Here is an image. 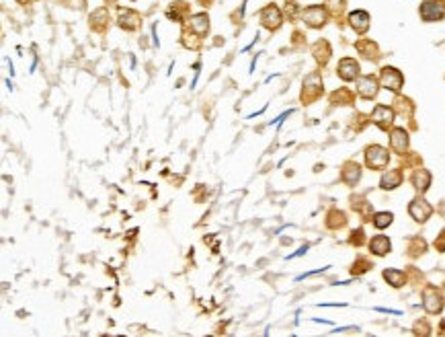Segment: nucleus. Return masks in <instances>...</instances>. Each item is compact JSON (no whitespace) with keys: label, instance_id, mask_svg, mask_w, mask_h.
Segmentation results:
<instances>
[{"label":"nucleus","instance_id":"obj_1","mask_svg":"<svg viewBox=\"0 0 445 337\" xmlns=\"http://www.w3.org/2000/svg\"><path fill=\"white\" fill-rule=\"evenodd\" d=\"M421 16L427 23L441 21L445 16V2L443 0H425L421 4Z\"/></svg>","mask_w":445,"mask_h":337},{"label":"nucleus","instance_id":"obj_2","mask_svg":"<svg viewBox=\"0 0 445 337\" xmlns=\"http://www.w3.org/2000/svg\"><path fill=\"white\" fill-rule=\"evenodd\" d=\"M388 161H390L388 150L378 146V144H373L365 150V163H367L369 168H384L388 165Z\"/></svg>","mask_w":445,"mask_h":337},{"label":"nucleus","instance_id":"obj_3","mask_svg":"<svg viewBox=\"0 0 445 337\" xmlns=\"http://www.w3.org/2000/svg\"><path fill=\"white\" fill-rule=\"evenodd\" d=\"M259 16H261V23H263L269 31L279 29V25H281V21H283L281 10H279L275 4H267V6L259 12Z\"/></svg>","mask_w":445,"mask_h":337},{"label":"nucleus","instance_id":"obj_4","mask_svg":"<svg viewBox=\"0 0 445 337\" xmlns=\"http://www.w3.org/2000/svg\"><path fill=\"white\" fill-rule=\"evenodd\" d=\"M371 122L382 130H388L392 126V122H394V111L388 105H378L371 113Z\"/></svg>","mask_w":445,"mask_h":337},{"label":"nucleus","instance_id":"obj_5","mask_svg":"<svg viewBox=\"0 0 445 337\" xmlns=\"http://www.w3.org/2000/svg\"><path fill=\"white\" fill-rule=\"evenodd\" d=\"M304 21L310 25V27H322L327 23V8L324 6H308L304 10Z\"/></svg>","mask_w":445,"mask_h":337},{"label":"nucleus","instance_id":"obj_6","mask_svg":"<svg viewBox=\"0 0 445 337\" xmlns=\"http://www.w3.org/2000/svg\"><path fill=\"white\" fill-rule=\"evenodd\" d=\"M408 212H410V216H413L417 222H425L427 218L433 214V208L427 204L425 199H413V201H410V206H408Z\"/></svg>","mask_w":445,"mask_h":337},{"label":"nucleus","instance_id":"obj_7","mask_svg":"<svg viewBox=\"0 0 445 337\" xmlns=\"http://www.w3.org/2000/svg\"><path fill=\"white\" fill-rule=\"evenodd\" d=\"M423 298H425L423 305H425V311H427V313H431V315L441 313V309H443V302H441V296L437 294V288L429 286V288L425 290Z\"/></svg>","mask_w":445,"mask_h":337},{"label":"nucleus","instance_id":"obj_8","mask_svg":"<svg viewBox=\"0 0 445 337\" xmlns=\"http://www.w3.org/2000/svg\"><path fill=\"white\" fill-rule=\"evenodd\" d=\"M402 82H404V78L396 68H390L388 66V68L382 70V87H386L390 91H400Z\"/></svg>","mask_w":445,"mask_h":337},{"label":"nucleus","instance_id":"obj_9","mask_svg":"<svg viewBox=\"0 0 445 337\" xmlns=\"http://www.w3.org/2000/svg\"><path fill=\"white\" fill-rule=\"evenodd\" d=\"M390 146L394 153L398 155H404L406 148H408V134L404 132V128H394L390 134Z\"/></svg>","mask_w":445,"mask_h":337},{"label":"nucleus","instance_id":"obj_10","mask_svg":"<svg viewBox=\"0 0 445 337\" xmlns=\"http://www.w3.org/2000/svg\"><path fill=\"white\" fill-rule=\"evenodd\" d=\"M357 91L363 99H373L375 95H378V80H375V76H371V74L361 76L357 82Z\"/></svg>","mask_w":445,"mask_h":337},{"label":"nucleus","instance_id":"obj_11","mask_svg":"<svg viewBox=\"0 0 445 337\" xmlns=\"http://www.w3.org/2000/svg\"><path fill=\"white\" fill-rule=\"evenodd\" d=\"M338 76L343 80H355L359 76V64L353 58H343L338 62Z\"/></svg>","mask_w":445,"mask_h":337},{"label":"nucleus","instance_id":"obj_12","mask_svg":"<svg viewBox=\"0 0 445 337\" xmlns=\"http://www.w3.org/2000/svg\"><path fill=\"white\" fill-rule=\"evenodd\" d=\"M189 27H191V31L195 33L197 37H203V35H208V31H210V16L205 14V12L193 14L191 19H189Z\"/></svg>","mask_w":445,"mask_h":337},{"label":"nucleus","instance_id":"obj_13","mask_svg":"<svg viewBox=\"0 0 445 337\" xmlns=\"http://www.w3.org/2000/svg\"><path fill=\"white\" fill-rule=\"evenodd\" d=\"M140 21H142L140 14L135 12V10H129L127 8V10H123L121 14H119V21L117 23H119V27L125 29V31H133V29L140 27Z\"/></svg>","mask_w":445,"mask_h":337},{"label":"nucleus","instance_id":"obj_14","mask_svg":"<svg viewBox=\"0 0 445 337\" xmlns=\"http://www.w3.org/2000/svg\"><path fill=\"white\" fill-rule=\"evenodd\" d=\"M349 23L357 33H365L369 29V14L365 10H355L349 14Z\"/></svg>","mask_w":445,"mask_h":337},{"label":"nucleus","instance_id":"obj_15","mask_svg":"<svg viewBox=\"0 0 445 337\" xmlns=\"http://www.w3.org/2000/svg\"><path fill=\"white\" fill-rule=\"evenodd\" d=\"M369 249L371 253H375V255H388L390 249H392V243L388 237H384V234H375V237L369 241Z\"/></svg>","mask_w":445,"mask_h":337},{"label":"nucleus","instance_id":"obj_16","mask_svg":"<svg viewBox=\"0 0 445 337\" xmlns=\"http://www.w3.org/2000/svg\"><path fill=\"white\" fill-rule=\"evenodd\" d=\"M380 183H382L384 189H394V187H398V185L402 183V171H400V168H392V171L384 173V177H382Z\"/></svg>","mask_w":445,"mask_h":337},{"label":"nucleus","instance_id":"obj_17","mask_svg":"<svg viewBox=\"0 0 445 337\" xmlns=\"http://www.w3.org/2000/svg\"><path fill=\"white\" fill-rule=\"evenodd\" d=\"M359 179H361V167L355 165V163H347L345 168H343V181L347 185H355Z\"/></svg>","mask_w":445,"mask_h":337},{"label":"nucleus","instance_id":"obj_18","mask_svg":"<svg viewBox=\"0 0 445 337\" xmlns=\"http://www.w3.org/2000/svg\"><path fill=\"white\" fill-rule=\"evenodd\" d=\"M413 183H415V187H417L419 191H427V189H429V183H431V175H429V171H425V168H419V171L413 175Z\"/></svg>","mask_w":445,"mask_h":337},{"label":"nucleus","instance_id":"obj_19","mask_svg":"<svg viewBox=\"0 0 445 337\" xmlns=\"http://www.w3.org/2000/svg\"><path fill=\"white\" fill-rule=\"evenodd\" d=\"M189 12V6H187V2H175L173 6H170L168 10H166V14H168V19H175V21H179V23H183V16Z\"/></svg>","mask_w":445,"mask_h":337},{"label":"nucleus","instance_id":"obj_20","mask_svg":"<svg viewBox=\"0 0 445 337\" xmlns=\"http://www.w3.org/2000/svg\"><path fill=\"white\" fill-rule=\"evenodd\" d=\"M105 21H107V10L105 8H99L91 14V27L95 31H103L105 29Z\"/></svg>","mask_w":445,"mask_h":337},{"label":"nucleus","instance_id":"obj_21","mask_svg":"<svg viewBox=\"0 0 445 337\" xmlns=\"http://www.w3.org/2000/svg\"><path fill=\"white\" fill-rule=\"evenodd\" d=\"M384 278L392 286H394V288H400V286H404V272H398V269H386Z\"/></svg>","mask_w":445,"mask_h":337},{"label":"nucleus","instance_id":"obj_22","mask_svg":"<svg viewBox=\"0 0 445 337\" xmlns=\"http://www.w3.org/2000/svg\"><path fill=\"white\" fill-rule=\"evenodd\" d=\"M392 218H394V216H392L390 212H378L373 216V226L375 228H386V226L392 224Z\"/></svg>","mask_w":445,"mask_h":337},{"label":"nucleus","instance_id":"obj_23","mask_svg":"<svg viewBox=\"0 0 445 337\" xmlns=\"http://www.w3.org/2000/svg\"><path fill=\"white\" fill-rule=\"evenodd\" d=\"M357 49L365 58H375V56H378V54H375V52H378V47H375V43H371V41H359L357 43Z\"/></svg>","mask_w":445,"mask_h":337},{"label":"nucleus","instance_id":"obj_24","mask_svg":"<svg viewBox=\"0 0 445 337\" xmlns=\"http://www.w3.org/2000/svg\"><path fill=\"white\" fill-rule=\"evenodd\" d=\"M435 247H437V251H445V230L441 232V237L435 241Z\"/></svg>","mask_w":445,"mask_h":337},{"label":"nucleus","instance_id":"obj_25","mask_svg":"<svg viewBox=\"0 0 445 337\" xmlns=\"http://www.w3.org/2000/svg\"><path fill=\"white\" fill-rule=\"evenodd\" d=\"M199 2H201L203 6H210V2H212V0H199Z\"/></svg>","mask_w":445,"mask_h":337},{"label":"nucleus","instance_id":"obj_26","mask_svg":"<svg viewBox=\"0 0 445 337\" xmlns=\"http://www.w3.org/2000/svg\"><path fill=\"white\" fill-rule=\"evenodd\" d=\"M16 2H21V4H29V2H33V0H16Z\"/></svg>","mask_w":445,"mask_h":337}]
</instances>
